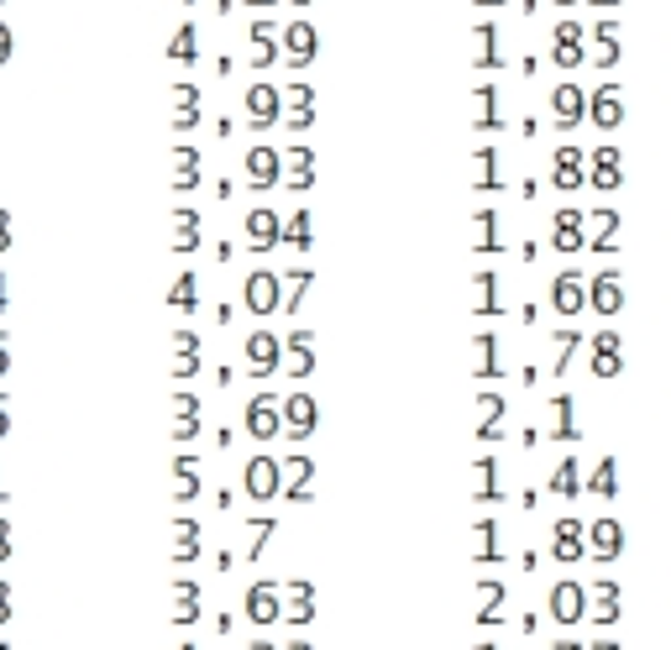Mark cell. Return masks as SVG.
Instances as JSON below:
<instances>
[{
  "instance_id": "db71d44e",
  "label": "cell",
  "mask_w": 671,
  "mask_h": 650,
  "mask_svg": "<svg viewBox=\"0 0 671 650\" xmlns=\"http://www.w3.org/2000/svg\"><path fill=\"white\" fill-rule=\"evenodd\" d=\"M473 650H499V646H493V640H478V646H473Z\"/></svg>"
},
{
  "instance_id": "9a60e30c",
  "label": "cell",
  "mask_w": 671,
  "mask_h": 650,
  "mask_svg": "<svg viewBox=\"0 0 671 650\" xmlns=\"http://www.w3.org/2000/svg\"><path fill=\"white\" fill-rule=\"evenodd\" d=\"M473 132H482V137L503 132V95L493 79H482L478 90H473Z\"/></svg>"
},
{
  "instance_id": "ab89813d",
  "label": "cell",
  "mask_w": 671,
  "mask_h": 650,
  "mask_svg": "<svg viewBox=\"0 0 671 650\" xmlns=\"http://www.w3.org/2000/svg\"><path fill=\"white\" fill-rule=\"evenodd\" d=\"M310 226H315V220H310V210H294V216H288L284 220V226H278V241H288V247H299V252H305V247H310Z\"/></svg>"
},
{
  "instance_id": "2e32d148",
  "label": "cell",
  "mask_w": 671,
  "mask_h": 650,
  "mask_svg": "<svg viewBox=\"0 0 671 650\" xmlns=\"http://www.w3.org/2000/svg\"><path fill=\"white\" fill-rule=\"evenodd\" d=\"M473 404H478V425H473V435H478L482 446H488V441H499V435H503V420H509V399H503L499 388H482Z\"/></svg>"
},
{
  "instance_id": "f6af8a7d",
  "label": "cell",
  "mask_w": 671,
  "mask_h": 650,
  "mask_svg": "<svg viewBox=\"0 0 671 650\" xmlns=\"http://www.w3.org/2000/svg\"><path fill=\"white\" fill-rule=\"evenodd\" d=\"M273 48H278V43H273V22H258L252 26V58H258V64H273Z\"/></svg>"
},
{
  "instance_id": "44dd1931",
  "label": "cell",
  "mask_w": 671,
  "mask_h": 650,
  "mask_svg": "<svg viewBox=\"0 0 671 650\" xmlns=\"http://www.w3.org/2000/svg\"><path fill=\"white\" fill-rule=\"evenodd\" d=\"M503 241H509L503 237V216L493 205H482L478 216H473V252H478V258H499Z\"/></svg>"
},
{
  "instance_id": "3957f363",
  "label": "cell",
  "mask_w": 671,
  "mask_h": 650,
  "mask_svg": "<svg viewBox=\"0 0 671 650\" xmlns=\"http://www.w3.org/2000/svg\"><path fill=\"white\" fill-rule=\"evenodd\" d=\"M546 614H551L556 625H582V619H588V582H577V578L551 582Z\"/></svg>"
},
{
  "instance_id": "836d02e7",
  "label": "cell",
  "mask_w": 671,
  "mask_h": 650,
  "mask_svg": "<svg viewBox=\"0 0 671 650\" xmlns=\"http://www.w3.org/2000/svg\"><path fill=\"white\" fill-rule=\"evenodd\" d=\"M284 105H288L284 121L294 126V132H305V126L315 121V90H310V84H294V90L284 95Z\"/></svg>"
},
{
  "instance_id": "f5cc1de1",
  "label": "cell",
  "mask_w": 671,
  "mask_h": 650,
  "mask_svg": "<svg viewBox=\"0 0 671 650\" xmlns=\"http://www.w3.org/2000/svg\"><path fill=\"white\" fill-rule=\"evenodd\" d=\"M473 5H482V11H493V5H503V0H473Z\"/></svg>"
},
{
  "instance_id": "4dcf8cb0",
  "label": "cell",
  "mask_w": 671,
  "mask_h": 650,
  "mask_svg": "<svg viewBox=\"0 0 671 650\" xmlns=\"http://www.w3.org/2000/svg\"><path fill=\"white\" fill-rule=\"evenodd\" d=\"M247 105H252V126H273V121L284 116V95H278L273 84H252Z\"/></svg>"
},
{
  "instance_id": "8992f818",
  "label": "cell",
  "mask_w": 671,
  "mask_h": 650,
  "mask_svg": "<svg viewBox=\"0 0 671 650\" xmlns=\"http://www.w3.org/2000/svg\"><path fill=\"white\" fill-rule=\"evenodd\" d=\"M588 190L599 194H619L624 190V147L603 142L588 152Z\"/></svg>"
},
{
  "instance_id": "91938a15",
  "label": "cell",
  "mask_w": 671,
  "mask_h": 650,
  "mask_svg": "<svg viewBox=\"0 0 671 650\" xmlns=\"http://www.w3.org/2000/svg\"><path fill=\"white\" fill-rule=\"evenodd\" d=\"M258 5H263V0H258Z\"/></svg>"
},
{
  "instance_id": "d4e9b609",
  "label": "cell",
  "mask_w": 671,
  "mask_h": 650,
  "mask_svg": "<svg viewBox=\"0 0 671 650\" xmlns=\"http://www.w3.org/2000/svg\"><path fill=\"white\" fill-rule=\"evenodd\" d=\"M278 420H284V431L294 435V441H305V435L315 431V420H320V410H315L310 394H294V399H284V410H278Z\"/></svg>"
},
{
  "instance_id": "e0dca14e",
  "label": "cell",
  "mask_w": 671,
  "mask_h": 650,
  "mask_svg": "<svg viewBox=\"0 0 671 650\" xmlns=\"http://www.w3.org/2000/svg\"><path fill=\"white\" fill-rule=\"evenodd\" d=\"M473 320H499L503 315V294H499V273L493 267H478L473 273V299H467Z\"/></svg>"
},
{
  "instance_id": "1f68e13d",
  "label": "cell",
  "mask_w": 671,
  "mask_h": 650,
  "mask_svg": "<svg viewBox=\"0 0 671 650\" xmlns=\"http://www.w3.org/2000/svg\"><path fill=\"white\" fill-rule=\"evenodd\" d=\"M284 357H288L284 367L294 373V378H310V373H315V337H310V331H294Z\"/></svg>"
},
{
  "instance_id": "f907efd6",
  "label": "cell",
  "mask_w": 671,
  "mask_h": 650,
  "mask_svg": "<svg viewBox=\"0 0 671 650\" xmlns=\"http://www.w3.org/2000/svg\"><path fill=\"white\" fill-rule=\"evenodd\" d=\"M551 650H588V646H582V640H556Z\"/></svg>"
},
{
  "instance_id": "ba28073f",
  "label": "cell",
  "mask_w": 671,
  "mask_h": 650,
  "mask_svg": "<svg viewBox=\"0 0 671 650\" xmlns=\"http://www.w3.org/2000/svg\"><path fill=\"white\" fill-rule=\"evenodd\" d=\"M551 310L561 320H577V315L588 310V273H577V267H561L551 278Z\"/></svg>"
},
{
  "instance_id": "30bf717a",
  "label": "cell",
  "mask_w": 671,
  "mask_h": 650,
  "mask_svg": "<svg viewBox=\"0 0 671 650\" xmlns=\"http://www.w3.org/2000/svg\"><path fill=\"white\" fill-rule=\"evenodd\" d=\"M624 551H629V535H624L619 520H609V514H603V520L588 525V556H593L599 567H614Z\"/></svg>"
},
{
  "instance_id": "5bb4252c",
  "label": "cell",
  "mask_w": 671,
  "mask_h": 650,
  "mask_svg": "<svg viewBox=\"0 0 671 650\" xmlns=\"http://www.w3.org/2000/svg\"><path fill=\"white\" fill-rule=\"evenodd\" d=\"M551 247L556 252H567V258L588 247V216H582L577 205H561V210L551 216Z\"/></svg>"
},
{
  "instance_id": "cb8c5ba5",
  "label": "cell",
  "mask_w": 671,
  "mask_h": 650,
  "mask_svg": "<svg viewBox=\"0 0 671 650\" xmlns=\"http://www.w3.org/2000/svg\"><path fill=\"white\" fill-rule=\"evenodd\" d=\"M503 190V173H499V147L482 142L473 152V194H499Z\"/></svg>"
},
{
  "instance_id": "7bdbcfd3",
  "label": "cell",
  "mask_w": 671,
  "mask_h": 650,
  "mask_svg": "<svg viewBox=\"0 0 671 650\" xmlns=\"http://www.w3.org/2000/svg\"><path fill=\"white\" fill-rule=\"evenodd\" d=\"M247 231H252V247H273V241H278V216H273V210H252Z\"/></svg>"
},
{
  "instance_id": "680465c9",
  "label": "cell",
  "mask_w": 671,
  "mask_h": 650,
  "mask_svg": "<svg viewBox=\"0 0 671 650\" xmlns=\"http://www.w3.org/2000/svg\"><path fill=\"white\" fill-rule=\"evenodd\" d=\"M252 650H268V646H252Z\"/></svg>"
},
{
  "instance_id": "bcb514c9",
  "label": "cell",
  "mask_w": 671,
  "mask_h": 650,
  "mask_svg": "<svg viewBox=\"0 0 671 650\" xmlns=\"http://www.w3.org/2000/svg\"><path fill=\"white\" fill-rule=\"evenodd\" d=\"M247 608H252V619H278V598H273V588H252Z\"/></svg>"
},
{
  "instance_id": "f1b7e54d",
  "label": "cell",
  "mask_w": 671,
  "mask_h": 650,
  "mask_svg": "<svg viewBox=\"0 0 671 650\" xmlns=\"http://www.w3.org/2000/svg\"><path fill=\"white\" fill-rule=\"evenodd\" d=\"M310 478H315V461L310 457H294L284 472H278V488H284L294 504H310Z\"/></svg>"
},
{
  "instance_id": "603a6c76",
  "label": "cell",
  "mask_w": 671,
  "mask_h": 650,
  "mask_svg": "<svg viewBox=\"0 0 671 650\" xmlns=\"http://www.w3.org/2000/svg\"><path fill=\"white\" fill-rule=\"evenodd\" d=\"M473 561H478V567H493V561H503V525L499 520H488V514H482L478 525H473Z\"/></svg>"
},
{
  "instance_id": "d590c367",
  "label": "cell",
  "mask_w": 671,
  "mask_h": 650,
  "mask_svg": "<svg viewBox=\"0 0 671 650\" xmlns=\"http://www.w3.org/2000/svg\"><path fill=\"white\" fill-rule=\"evenodd\" d=\"M247 305L258 315L273 310V305H278V278H273V273H252V278H247Z\"/></svg>"
},
{
  "instance_id": "e575fe53",
  "label": "cell",
  "mask_w": 671,
  "mask_h": 650,
  "mask_svg": "<svg viewBox=\"0 0 671 650\" xmlns=\"http://www.w3.org/2000/svg\"><path fill=\"white\" fill-rule=\"evenodd\" d=\"M546 488H551L556 499H577V493H582V461H577V457H561L551 467V482H546Z\"/></svg>"
},
{
  "instance_id": "d6a6232c",
  "label": "cell",
  "mask_w": 671,
  "mask_h": 650,
  "mask_svg": "<svg viewBox=\"0 0 671 650\" xmlns=\"http://www.w3.org/2000/svg\"><path fill=\"white\" fill-rule=\"evenodd\" d=\"M247 425L263 435V441L268 435H278V425H284V420H278V399H273V394H258V399L247 404Z\"/></svg>"
},
{
  "instance_id": "f546056e",
  "label": "cell",
  "mask_w": 671,
  "mask_h": 650,
  "mask_svg": "<svg viewBox=\"0 0 671 650\" xmlns=\"http://www.w3.org/2000/svg\"><path fill=\"white\" fill-rule=\"evenodd\" d=\"M582 331L577 326H561V331H551V346H556V362H551V378H567L572 373V362H577V352H582Z\"/></svg>"
},
{
  "instance_id": "8d00e7d4",
  "label": "cell",
  "mask_w": 671,
  "mask_h": 650,
  "mask_svg": "<svg viewBox=\"0 0 671 650\" xmlns=\"http://www.w3.org/2000/svg\"><path fill=\"white\" fill-rule=\"evenodd\" d=\"M247 488H252V499H268V493H278V461L273 457H258L247 467Z\"/></svg>"
},
{
  "instance_id": "7dc6e473",
  "label": "cell",
  "mask_w": 671,
  "mask_h": 650,
  "mask_svg": "<svg viewBox=\"0 0 671 650\" xmlns=\"http://www.w3.org/2000/svg\"><path fill=\"white\" fill-rule=\"evenodd\" d=\"M588 64V48H567V43H551V69H582Z\"/></svg>"
},
{
  "instance_id": "4fadbf2b",
  "label": "cell",
  "mask_w": 671,
  "mask_h": 650,
  "mask_svg": "<svg viewBox=\"0 0 671 650\" xmlns=\"http://www.w3.org/2000/svg\"><path fill=\"white\" fill-rule=\"evenodd\" d=\"M588 556V525L582 520H556L551 525V561H561V567H577Z\"/></svg>"
},
{
  "instance_id": "277c9868",
  "label": "cell",
  "mask_w": 671,
  "mask_h": 650,
  "mask_svg": "<svg viewBox=\"0 0 671 650\" xmlns=\"http://www.w3.org/2000/svg\"><path fill=\"white\" fill-rule=\"evenodd\" d=\"M624 305H629V294H624V273H619V267H603V273H593V278H588V310H593V315L614 320V315H624Z\"/></svg>"
},
{
  "instance_id": "8fae6325",
  "label": "cell",
  "mask_w": 671,
  "mask_h": 650,
  "mask_svg": "<svg viewBox=\"0 0 671 650\" xmlns=\"http://www.w3.org/2000/svg\"><path fill=\"white\" fill-rule=\"evenodd\" d=\"M588 121H593L599 132H619L624 126V84L619 79H603L599 90L588 95Z\"/></svg>"
},
{
  "instance_id": "11a10c76",
  "label": "cell",
  "mask_w": 671,
  "mask_h": 650,
  "mask_svg": "<svg viewBox=\"0 0 671 650\" xmlns=\"http://www.w3.org/2000/svg\"><path fill=\"white\" fill-rule=\"evenodd\" d=\"M588 5H619V0H588Z\"/></svg>"
},
{
  "instance_id": "6da1fadb",
  "label": "cell",
  "mask_w": 671,
  "mask_h": 650,
  "mask_svg": "<svg viewBox=\"0 0 671 650\" xmlns=\"http://www.w3.org/2000/svg\"><path fill=\"white\" fill-rule=\"evenodd\" d=\"M588 619L593 625H619L624 619V582L609 578V572H599V578L588 582Z\"/></svg>"
},
{
  "instance_id": "681fc988",
  "label": "cell",
  "mask_w": 671,
  "mask_h": 650,
  "mask_svg": "<svg viewBox=\"0 0 671 650\" xmlns=\"http://www.w3.org/2000/svg\"><path fill=\"white\" fill-rule=\"evenodd\" d=\"M294 169H315V152H310V147H294Z\"/></svg>"
},
{
  "instance_id": "9f6ffc18",
  "label": "cell",
  "mask_w": 671,
  "mask_h": 650,
  "mask_svg": "<svg viewBox=\"0 0 671 650\" xmlns=\"http://www.w3.org/2000/svg\"><path fill=\"white\" fill-rule=\"evenodd\" d=\"M288 5H310V0H288Z\"/></svg>"
},
{
  "instance_id": "f35d334b",
  "label": "cell",
  "mask_w": 671,
  "mask_h": 650,
  "mask_svg": "<svg viewBox=\"0 0 671 650\" xmlns=\"http://www.w3.org/2000/svg\"><path fill=\"white\" fill-rule=\"evenodd\" d=\"M247 173H252V184H273L278 179V152L273 147H252L247 152Z\"/></svg>"
},
{
  "instance_id": "7c38bea8",
  "label": "cell",
  "mask_w": 671,
  "mask_h": 650,
  "mask_svg": "<svg viewBox=\"0 0 671 650\" xmlns=\"http://www.w3.org/2000/svg\"><path fill=\"white\" fill-rule=\"evenodd\" d=\"M503 373H509V362H503L499 331H478L473 337V378L478 384H503Z\"/></svg>"
},
{
  "instance_id": "d6986e66",
  "label": "cell",
  "mask_w": 671,
  "mask_h": 650,
  "mask_svg": "<svg viewBox=\"0 0 671 650\" xmlns=\"http://www.w3.org/2000/svg\"><path fill=\"white\" fill-rule=\"evenodd\" d=\"M588 37H593V64L599 69H619V58H624V32L614 16H603V22L588 26Z\"/></svg>"
},
{
  "instance_id": "484cf974",
  "label": "cell",
  "mask_w": 671,
  "mask_h": 650,
  "mask_svg": "<svg viewBox=\"0 0 671 650\" xmlns=\"http://www.w3.org/2000/svg\"><path fill=\"white\" fill-rule=\"evenodd\" d=\"M582 493H593V499H614V493H619V457H614V452H603V457L593 461V472L582 478Z\"/></svg>"
},
{
  "instance_id": "6f0895ef",
  "label": "cell",
  "mask_w": 671,
  "mask_h": 650,
  "mask_svg": "<svg viewBox=\"0 0 671 650\" xmlns=\"http://www.w3.org/2000/svg\"><path fill=\"white\" fill-rule=\"evenodd\" d=\"M556 5H577V0H556Z\"/></svg>"
},
{
  "instance_id": "ee69618b",
  "label": "cell",
  "mask_w": 671,
  "mask_h": 650,
  "mask_svg": "<svg viewBox=\"0 0 671 650\" xmlns=\"http://www.w3.org/2000/svg\"><path fill=\"white\" fill-rule=\"evenodd\" d=\"M288 278H294V284H288V294H284V310L294 315L299 305H305V294H310V278H315V273H310V267H299V273H288Z\"/></svg>"
},
{
  "instance_id": "9c48e42d",
  "label": "cell",
  "mask_w": 671,
  "mask_h": 650,
  "mask_svg": "<svg viewBox=\"0 0 671 650\" xmlns=\"http://www.w3.org/2000/svg\"><path fill=\"white\" fill-rule=\"evenodd\" d=\"M624 247V216L614 205H599V210H588V247L582 252H619Z\"/></svg>"
},
{
  "instance_id": "c3c4849f",
  "label": "cell",
  "mask_w": 671,
  "mask_h": 650,
  "mask_svg": "<svg viewBox=\"0 0 671 650\" xmlns=\"http://www.w3.org/2000/svg\"><path fill=\"white\" fill-rule=\"evenodd\" d=\"M288 184H294V190H310V184H315V169H294V173H288Z\"/></svg>"
},
{
  "instance_id": "52a82bcc",
  "label": "cell",
  "mask_w": 671,
  "mask_h": 650,
  "mask_svg": "<svg viewBox=\"0 0 671 650\" xmlns=\"http://www.w3.org/2000/svg\"><path fill=\"white\" fill-rule=\"evenodd\" d=\"M588 121V90L577 79H561L551 90V126L556 132H577Z\"/></svg>"
},
{
  "instance_id": "83f0119b",
  "label": "cell",
  "mask_w": 671,
  "mask_h": 650,
  "mask_svg": "<svg viewBox=\"0 0 671 650\" xmlns=\"http://www.w3.org/2000/svg\"><path fill=\"white\" fill-rule=\"evenodd\" d=\"M473 69H503L499 22H478V26H473Z\"/></svg>"
},
{
  "instance_id": "7a4b0ae2",
  "label": "cell",
  "mask_w": 671,
  "mask_h": 650,
  "mask_svg": "<svg viewBox=\"0 0 671 650\" xmlns=\"http://www.w3.org/2000/svg\"><path fill=\"white\" fill-rule=\"evenodd\" d=\"M551 190L556 194L588 190V147H577V142L556 147V152H551Z\"/></svg>"
},
{
  "instance_id": "4316f807",
  "label": "cell",
  "mask_w": 671,
  "mask_h": 650,
  "mask_svg": "<svg viewBox=\"0 0 671 650\" xmlns=\"http://www.w3.org/2000/svg\"><path fill=\"white\" fill-rule=\"evenodd\" d=\"M315 48H320V37H315L310 22H288L284 26V53H288V64H294V69H305V64L315 58Z\"/></svg>"
},
{
  "instance_id": "5b68a950",
  "label": "cell",
  "mask_w": 671,
  "mask_h": 650,
  "mask_svg": "<svg viewBox=\"0 0 671 650\" xmlns=\"http://www.w3.org/2000/svg\"><path fill=\"white\" fill-rule=\"evenodd\" d=\"M582 346H588V367H593V378H619L624 373V337L614 331V326L593 331Z\"/></svg>"
},
{
  "instance_id": "b9f144b4",
  "label": "cell",
  "mask_w": 671,
  "mask_h": 650,
  "mask_svg": "<svg viewBox=\"0 0 671 650\" xmlns=\"http://www.w3.org/2000/svg\"><path fill=\"white\" fill-rule=\"evenodd\" d=\"M551 43H567V48H588V22H577V16H561V22H551Z\"/></svg>"
},
{
  "instance_id": "74e56055",
  "label": "cell",
  "mask_w": 671,
  "mask_h": 650,
  "mask_svg": "<svg viewBox=\"0 0 671 650\" xmlns=\"http://www.w3.org/2000/svg\"><path fill=\"white\" fill-rule=\"evenodd\" d=\"M288 598H294V603H288V614H284L288 625H310V619H315V588H310V582H305V578L288 582Z\"/></svg>"
},
{
  "instance_id": "ffe728a7",
  "label": "cell",
  "mask_w": 671,
  "mask_h": 650,
  "mask_svg": "<svg viewBox=\"0 0 671 650\" xmlns=\"http://www.w3.org/2000/svg\"><path fill=\"white\" fill-rule=\"evenodd\" d=\"M473 482H478V488H473V499H478V504H503V499H509V488H503V467H499L493 452H482V457L473 461Z\"/></svg>"
},
{
  "instance_id": "ac0fdd59",
  "label": "cell",
  "mask_w": 671,
  "mask_h": 650,
  "mask_svg": "<svg viewBox=\"0 0 671 650\" xmlns=\"http://www.w3.org/2000/svg\"><path fill=\"white\" fill-rule=\"evenodd\" d=\"M546 441H556V446H577V441H582V425H577V399H572V394H556V399H551Z\"/></svg>"
},
{
  "instance_id": "60d3db41",
  "label": "cell",
  "mask_w": 671,
  "mask_h": 650,
  "mask_svg": "<svg viewBox=\"0 0 671 650\" xmlns=\"http://www.w3.org/2000/svg\"><path fill=\"white\" fill-rule=\"evenodd\" d=\"M247 357H252L258 373H273V367H278V341L268 337V331H258V337L247 341Z\"/></svg>"
},
{
  "instance_id": "7402d4cb",
  "label": "cell",
  "mask_w": 671,
  "mask_h": 650,
  "mask_svg": "<svg viewBox=\"0 0 671 650\" xmlns=\"http://www.w3.org/2000/svg\"><path fill=\"white\" fill-rule=\"evenodd\" d=\"M509 608V588L499 578H478V629H499Z\"/></svg>"
},
{
  "instance_id": "816d5d0a",
  "label": "cell",
  "mask_w": 671,
  "mask_h": 650,
  "mask_svg": "<svg viewBox=\"0 0 671 650\" xmlns=\"http://www.w3.org/2000/svg\"><path fill=\"white\" fill-rule=\"evenodd\" d=\"M588 650H619V640H599V646H588Z\"/></svg>"
}]
</instances>
